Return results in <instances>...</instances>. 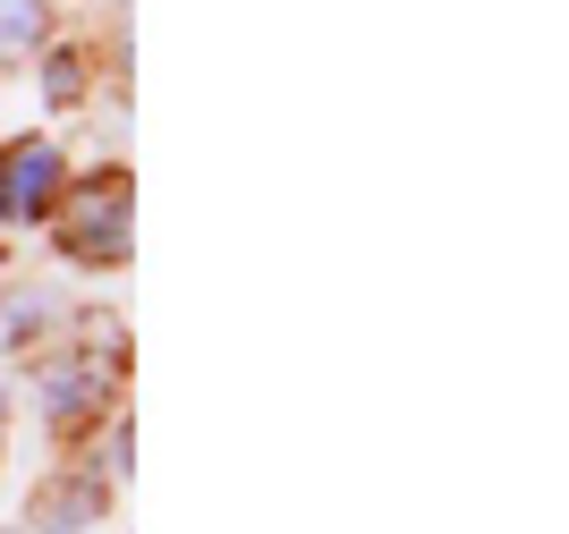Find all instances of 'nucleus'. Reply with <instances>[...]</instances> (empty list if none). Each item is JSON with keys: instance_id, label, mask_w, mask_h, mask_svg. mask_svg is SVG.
I'll return each instance as SVG.
<instances>
[{"instance_id": "4", "label": "nucleus", "mask_w": 569, "mask_h": 534, "mask_svg": "<svg viewBox=\"0 0 569 534\" xmlns=\"http://www.w3.org/2000/svg\"><path fill=\"white\" fill-rule=\"evenodd\" d=\"M34 34H43V9H34V0H0V51L34 43Z\"/></svg>"}, {"instance_id": "3", "label": "nucleus", "mask_w": 569, "mask_h": 534, "mask_svg": "<svg viewBox=\"0 0 569 534\" xmlns=\"http://www.w3.org/2000/svg\"><path fill=\"white\" fill-rule=\"evenodd\" d=\"M102 382H111L102 365H69V373H51V382H43V416H51V424H77L86 407H94Z\"/></svg>"}, {"instance_id": "2", "label": "nucleus", "mask_w": 569, "mask_h": 534, "mask_svg": "<svg viewBox=\"0 0 569 534\" xmlns=\"http://www.w3.org/2000/svg\"><path fill=\"white\" fill-rule=\"evenodd\" d=\"M60 195V153L51 144H9L0 153V221H43Z\"/></svg>"}, {"instance_id": "1", "label": "nucleus", "mask_w": 569, "mask_h": 534, "mask_svg": "<svg viewBox=\"0 0 569 534\" xmlns=\"http://www.w3.org/2000/svg\"><path fill=\"white\" fill-rule=\"evenodd\" d=\"M60 246H69L77 263H119L128 255V195H119V179H94L60 212Z\"/></svg>"}]
</instances>
